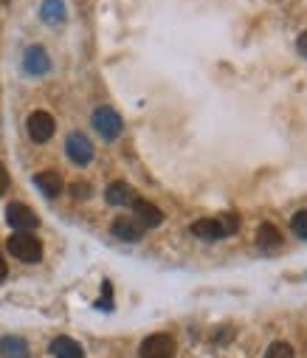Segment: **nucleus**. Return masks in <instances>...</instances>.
I'll list each match as a JSON object with an SVG mask.
<instances>
[{"mask_svg": "<svg viewBox=\"0 0 307 358\" xmlns=\"http://www.w3.org/2000/svg\"><path fill=\"white\" fill-rule=\"evenodd\" d=\"M71 192H73L76 198H87V195H90V189H87V187H82V184H76V187H73Z\"/></svg>", "mask_w": 307, "mask_h": 358, "instance_id": "obj_20", "label": "nucleus"}, {"mask_svg": "<svg viewBox=\"0 0 307 358\" xmlns=\"http://www.w3.org/2000/svg\"><path fill=\"white\" fill-rule=\"evenodd\" d=\"M65 152H68V158H71L76 166H85V164L93 161V144H90V138L82 136V133H71V136H68Z\"/></svg>", "mask_w": 307, "mask_h": 358, "instance_id": "obj_5", "label": "nucleus"}, {"mask_svg": "<svg viewBox=\"0 0 307 358\" xmlns=\"http://www.w3.org/2000/svg\"><path fill=\"white\" fill-rule=\"evenodd\" d=\"M290 229H293V234H296V237L307 240V209L293 215V220H290Z\"/></svg>", "mask_w": 307, "mask_h": 358, "instance_id": "obj_17", "label": "nucleus"}, {"mask_svg": "<svg viewBox=\"0 0 307 358\" xmlns=\"http://www.w3.org/2000/svg\"><path fill=\"white\" fill-rule=\"evenodd\" d=\"M105 198H108V203H113V206H127V203L136 201V192H133L130 184H124V181H113V184L108 187Z\"/></svg>", "mask_w": 307, "mask_h": 358, "instance_id": "obj_12", "label": "nucleus"}, {"mask_svg": "<svg viewBox=\"0 0 307 358\" xmlns=\"http://www.w3.org/2000/svg\"><path fill=\"white\" fill-rule=\"evenodd\" d=\"M34 184H37V189H40L45 198H57V195L62 192V178H59V172H54V169L37 172V175H34Z\"/></svg>", "mask_w": 307, "mask_h": 358, "instance_id": "obj_11", "label": "nucleus"}, {"mask_svg": "<svg viewBox=\"0 0 307 358\" xmlns=\"http://www.w3.org/2000/svg\"><path fill=\"white\" fill-rule=\"evenodd\" d=\"M51 355H54V358H85V350H82L73 338L59 336V338L51 341Z\"/></svg>", "mask_w": 307, "mask_h": 358, "instance_id": "obj_13", "label": "nucleus"}, {"mask_svg": "<svg viewBox=\"0 0 307 358\" xmlns=\"http://www.w3.org/2000/svg\"><path fill=\"white\" fill-rule=\"evenodd\" d=\"M6 220H9V226L17 229V231H31V229L40 226V217H37L26 203H9Z\"/></svg>", "mask_w": 307, "mask_h": 358, "instance_id": "obj_7", "label": "nucleus"}, {"mask_svg": "<svg viewBox=\"0 0 307 358\" xmlns=\"http://www.w3.org/2000/svg\"><path fill=\"white\" fill-rule=\"evenodd\" d=\"M265 358H293V347L285 344V341H273L265 352Z\"/></svg>", "mask_w": 307, "mask_h": 358, "instance_id": "obj_18", "label": "nucleus"}, {"mask_svg": "<svg viewBox=\"0 0 307 358\" xmlns=\"http://www.w3.org/2000/svg\"><path fill=\"white\" fill-rule=\"evenodd\" d=\"M6 248L12 257H17L20 262H40L43 257V243L31 234V231H15L6 240Z\"/></svg>", "mask_w": 307, "mask_h": 358, "instance_id": "obj_2", "label": "nucleus"}, {"mask_svg": "<svg viewBox=\"0 0 307 358\" xmlns=\"http://www.w3.org/2000/svg\"><path fill=\"white\" fill-rule=\"evenodd\" d=\"M240 229V217L237 215H223V217H203L197 223H192V234L200 240H223L229 234H234Z\"/></svg>", "mask_w": 307, "mask_h": 358, "instance_id": "obj_1", "label": "nucleus"}, {"mask_svg": "<svg viewBox=\"0 0 307 358\" xmlns=\"http://www.w3.org/2000/svg\"><path fill=\"white\" fill-rule=\"evenodd\" d=\"M40 15H43L45 23H62V20H65V6H62V0H45Z\"/></svg>", "mask_w": 307, "mask_h": 358, "instance_id": "obj_16", "label": "nucleus"}, {"mask_svg": "<svg viewBox=\"0 0 307 358\" xmlns=\"http://www.w3.org/2000/svg\"><path fill=\"white\" fill-rule=\"evenodd\" d=\"M9 189V172H6V166L0 164V195H3Z\"/></svg>", "mask_w": 307, "mask_h": 358, "instance_id": "obj_19", "label": "nucleus"}, {"mask_svg": "<svg viewBox=\"0 0 307 358\" xmlns=\"http://www.w3.org/2000/svg\"><path fill=\"white\" fill-rule=\"evenodd\" d=\"M29 344L17 336H3L0 338V358H29Z\"/></svg>", "mask_w": 307, "mask_h": 358, "instance_id": "obj_14", "label": "nucleus"}, {"mask_svg": "<svg viewBox=\"0 0 307 358\" xmlns=\"http://www.w3.org/2000/svg\"><path fill=\"white\" fill-rule=\"evenodd\" d=\"M23 68H26L29 73H34V76L48 73L51 59H48L45 48H43V45H31V48H26V54H23Z\"/></svg>", "mask_w": 307, "mask_h": 358, "instance_id": "obj_9", "label": "nucleus"}, {"mask_svg": "<svg viewBox=\"0 0 307 358\" xmlns=\"http://www.w3.org/2000/svg\"><path fill=\"white\" fill-rule=\"evenodd\" d=\"M6 271H9V268H6V262H3V254H0V282L6 280Z\"/></svg>", "mask_w": 307, "mask_h": 358, "instance_id": "obj_22", "label": "nucleus"}, {"mask_svg": "<svg viewBox=\"0 0 307 358\" xmlns=\"http://www.w3.org/2000/svg\"><path fill=\"white\" fill-rule=\"evenodd\" d=\"M299 51H301V57L307 59V31H304V34L299 37Z\"/></svg>", "mask_w": 307, "mask_h": 358, "instance_id": "obj_21", "label": "nucleus"}, {"mask_svg": "<svg viewBox=\"0 0 307 358\" xmlns=\"http://www.w3.org/2000/svg\"><path fill=\"white\" fill-rule=\"evenodd\" d=\"M122 116L113 110V108H96L93 110V130L101 136V138H108V141H113V138H119V133H122Z\"/></svg>", "mask_w": 307, "mask_h": 358, "instance_id": "obj_3", "label": "nucleus"}, {"mask_svg": "<svg viewBox=\"0 0 307 358\" xmlns=\"http://www.w3.org/2000/svg\"><path fill=\"white\" fill-rule=\"evenodd\" d=\"M113 234L124 243H136V240L144 237V226L136 217H116L113 220Z\"/></svg>", "mask_w": 307, "mask_h": 358, "instance_id": "obj_10", "label": "nucleus"}, {"mask_svg": "<svg viewBox=\"0 0 307 358\" xmlns=\"http://www.w3.org/2000/svg\"><path fill=\"white\" fill-rule=\"evenodd\" d=\"M54 130H57V124H54V116H51V113L34 110V113L29 116V136H31V141L45 144V141L54 136Z\"/></svg>", "mask_w": 307, "mask_h": 358, "instance_id": "obj_6", "label": "nucleus"}, {"mask_svg": "<svg viewBox=\"0 0 307 358\" xmlns=\"http://www.w3.org/2000/svg\"><path fill=\"white\" fill-rule=\"evenodd\" d=\"M130 206H133V212H136V220H138L144 229H152V226H161V223H164V212H161L155 203L136 198Z\"/></svg>", "mask_w": 307, "mask_h": 358, "instance_id": "obj_8", "label": "nucleus"}, {"mask_svg": "<svg viewBox=\"0 0 307 358\" xmlns=\"http://www.w3.org/2000/svg\"><path fill=\"white\" fill-rule=\"evenodd\" d=\"M257 243H259V248H279L282 245V234H279V229L273 223H262L259 231H257Z\"/></svg>", "mask_w": 307, "mask_h": 358, "instance_id": "obj_15", "label": "nucleus"}, {"mask_svg": "<svg viewBox=\"0 0 307 358\" xmlns=\"http://www.w3.org/2000/svg\"><path fill=\"white\" fill-rule=\"evenodd\" d=\"M141 358H175V338L166 333H152L141 341Z\"/></svg>", "mask_w": 307, "mask_h": 358, "instance_id": "obj_4", "label": "nucleus"}]
</instances>
